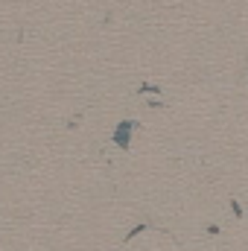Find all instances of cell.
I'll use <instances>...</instances> for the list:
<instances>
[{
    "label": "cell",
    "instance_id": "6da1fadb",
    "mask_svg": "<svg viewBox=\"0 0 248 251\" xmlns=\"http://www.w3.org/2000/svg\"><path fill=\"white\" fill-rule=\"evenodd\" d=\"M134 126L131 120H123V123L117 126V131H114V143L120 146V149H128V143H131V131H134Z\"/></svg>",
    "mask_w": 248,
    "mask_h": 251
}]
</instances>
